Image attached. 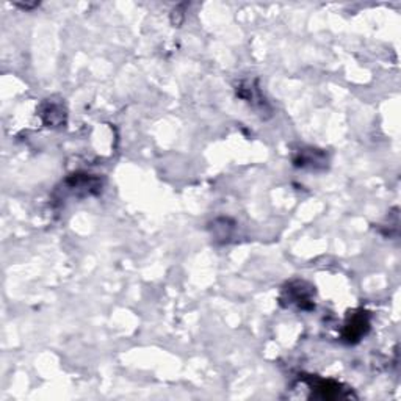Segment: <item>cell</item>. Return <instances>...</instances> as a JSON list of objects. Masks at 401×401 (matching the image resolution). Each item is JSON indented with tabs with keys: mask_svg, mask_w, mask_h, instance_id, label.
<instances>
[{
	"mask_svg": "<svg viewBox=\"0 0 401 401\" xmlns=\"http://www.w3.org/2000/svg\"><path fill=\"white\" fill-rule=\"evenodd\" d=\"M237 96L240 99H243L251 108H254L262 118L270 116L271 114V107L267 102L265 96L262 94V90L257 80H243V82H240L237 87Z\"/></svg>",
	"mask_w": 401,
	"mask_h": 401,
	"instance_id": "7a4b0ae2",
	"label": "cell"
},
{
	"mask_svg": "<svg viewBox=\"0 0 401 401\" xmlns=\"http://www.w3.org/2000/svg\"><path fill=\"white\" fill-rule=\"evenodd\" d=\"M234 221L229 218H220L212 223V234H214L215 240H220V242H227L229 238L232 237L234 232Z\"/></svg>",
	"mask_w": 401,
	"mask_h": 401,
	"instance_id": "ba28073f",
	"label": "cell"
},
{
	"mask_svg": "<svg viewBox=\"0 0 401 401\" xmlns=\"http://www.w3.org/2000/svg\"><path fill=\"white\" fill-rule=\"evenodd\" d=\"M68 190L76 196H94L102 192V181L97 176L77 173L68 177L65 181Z\"/></svg>",
	"mask_w": 401,
	"mask_h": 401,
	"instance_id": "3957f363",
	"label": "cell"
},
{
	"mask_svg": "<svg viewBox=\"0 0 401 401\" xmlns=\"http://www.w3.org/2000/svg\"><path fill=\"white\" fill-rule=\"evenodd\" d=\"M369 329H370L369 315L364 311H359L349 315L345 326H343L342 337L343 340L348 343H356L362 339L367 332H369Z\"/></svg>",
	"mask_w": 401,
	"mask_h": 401,
	"instance_id": "277c9868",
	"label": "cell"
},
{
	"mask_svg": "<svg viewBox=\"0 0 401 401\" xmlns=\"http://www.w3.org/2000/svg\"><path fill=\"white\" fill-rule=\"evenodd\" d=\"M39 116H41L43 123L48 125V127H60L66 123V110L65 105L59 101L48 99L41 105V110H39Z\"/></svg>",
	"mask_w": 401,
	"mask_h": 401,
	"instance_id": "5b68a950",
	"label": "cell"
},
{
	"mask_svg": "<svg viewBox=\"0 0 401 401\" xmlns=\"http://www.w3.org/2000/svg\"><path fill=\"white\" fill-rule=\"evenodd\" d=\"M38 5H39V3H16V7L24 8V10H32V8L38 7Z\"/></svg>",
	"mask_w": 401,
	"mask_h": 401,
	"instance_id": "9c48e42d",
	"label": "cell"
},
{
	"mask_svg": "<svg viewBox=\"0 0 401 401\" xmlns=\"http://www.w3.org/2000/svg\"><path fill=\"white\" fill-rule=\"evenodd\" d=\"M294 165L300 168H311L318 169L326 166V156L325 152L318 149H300L294 157Z\"/></svg>",
	"mask_w": 401,
	"mask_h": 401,
	"instance_id": "8992f818",
	"label": "cell"
},
{
	"mask_svg": "<svg viewBox=\"0 0 401 401\" xmlns=\"http://www.w3.org/2000/svg\"><path fill=\"white\" fill-rule=\"evenodd\" d=\"M313 294L315 290L311 285L302 282V280H295V282L285 285L280 302L287 307H296L298 311H312L315 307Z\"/></svg>",
	"mask_w": 401,
	"mask_h": 401,
	"instance_id": "6da1fadb",
	"label": "cell"
},
{
	"mask_svg": "<svg viewBox=\"0 0 401 401\" xmlns=\"http://www.w3.org/2000/svg\"><path fill=\"white\" fill-rule=\"evenodd\" d=\"M312 397L320 400H334L343 397V389L340 384L331 380H318L311 384Z\"/></svg>",
	"mask_w": 401,
	"mask_h": 401,
	"instance_id": "52a82bcc",
	"label": "cell"
}]
</instances>
